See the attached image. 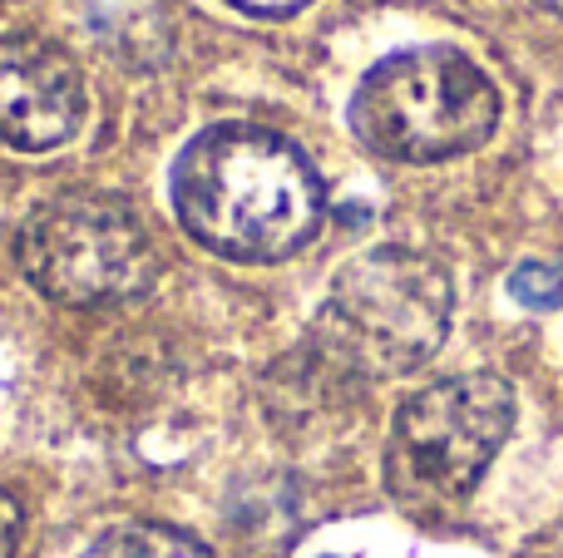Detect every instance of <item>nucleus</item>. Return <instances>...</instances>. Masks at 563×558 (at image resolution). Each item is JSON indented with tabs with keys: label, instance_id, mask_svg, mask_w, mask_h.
Segmentation results:
<instances>
[{
	"label": "nucleus",
	"instance_id": "obj_2",
	"mask_svg": "<svg viewBox=\"0 0 563 558\" xmlns=\"http://www.w3.org/2000/svg\"><path fill=\"white\" fill-rule=\"evenodd\" d=\"M455 282L426 253L376 247L336 272L317 316V342L356 376H406L440 351Z\"/></svg>",
	"mask_w": 563,
	"mask_h": 558
},
{
	"label": "nucleus",
	"instance_id": "obj_7",
	"mask_svg": "<svg viewBox=\"0 0 563 558\" xmlns=\"http://www.w3.org/2000/svg\"><path fill=\"white\" fill-rule=\"evenodd\" d=\"M85 558H213V554L184 529H168V524L154 520H129L99 534L85 549Z\"/></svg>",
	"mask_w": 563,
	"mask_h": 558
},
{
	"label": "nucleus",
	"instance_id": "obj_10",
	"mask_svg": "<svg viewBox=\"0 0 563 558\" xmlns=\"http://www.w3.org/2000/svg\"><path fill=\"white\" fill-rule=\"evenodd\" d=\"M233 10H247V15H267V20H277V15H291V10H301L307 0H228Z\"/></svg>",
	"mask_w": 563,
	"mask_h": 558
},
{
	"label": "nucleus",
	"instance_id": "obj_8",
	"mask_svg": "<svg viewBox=\"0 0 563 558\" xmlns=\"http://www.w3.org/2000/svg\"><path fill=\"white\" fill-rule=\"evenodd\" d=\"M509 292L529 312H554V306H563V263H544V257L539 263H519L509 272Z\"/></svg>",
	"mask_w": 563,
	"mask_h": 558
},
{
	"label": "nucleus",
	"instance_id": "obj_6",
	"mask_svg": "<svg viewBox=\"0 0 563 558\" xmlns=\"http://www.w3.org/2000/svg\"><path fill=\"white\" fill-rule=\"evenodd\" d=\"M85 119V75L45 35H0V138L20 154H49Z\"/></svg>",
	"mask_w": 563,
	"mask_h": 558
},
{
	"label": "nucleus",
	"instance_id": "obj_1",
	"mask_svg": "<svg viewBox=\"0 0 563 558\" xmlns=\"http://www.w3.org/2000/svg\"><path fill=\"white\" fill-rule=\"evenodd\" d=\"M174 213L228 263H282L321 233L327 193L291 138L257 124H213L174 164Z\"/></svg>",
	"mask_w": 563,
	"mask_h": 558
},
{
	"label": "nucleus",
	"instance_id": "obj_5",
	"mask_svg": "<svg viewBox=\"0 0 563 558\" xmlns=\"http://www.w3.org/2000/svg\"><path fill=\"white\" fill-rule=\"evenodd\" d=\"M509 425H515V391L489 371H465L416 391L390 425V494L420 514L460 504L509 440Z\"/></svg>",
	"mask_w": 563,
	"mask_h": 558
},
{
	"label": "nucleus",
	"instance_id": "obj_11",
	"mask_svg": "<svg viewBox=\"0 0 563 558\" xmlns=\"http://www.w3.org/2000/svg\"><path fill=\"white\" fill-rule=\"evenodd\" d=\"M539 5H549V10H554V15H563V0H539Z\"/></svg>",
	"mask_w": 563,
	"mask_h": 558
},
{
	"label": "nucleus",
	"instance_id": "obj_3",
	"mask_svg": "<svg viewBox=\"0 0 563 558\" xmlns=\"http://www.w3.org/2000/svg\"><path fill=\"white\" fill-rule=\"evenodd\" d=\"M499 89L470 55L445 45L380 59L351 94V129L380 158L440 164L495 134Z\"/></svg>",
	"mask_w": 563,
	"mask_h": 558
},
{
	"label": "nucleus",
	"instance_id": "obj_9",
	"mask_svg": "<svg viewBox=\"0 0 563 558\" xmlns=\"http://www.w3.org/2000/svg\"><path fill=\"white\" fill-rule=\"evenodd\" d=\"M20 544V504L0 490V558H10Z\"/></svg>",
	"mask_w": 563,
	"mask_h": 558
},
{
	"label": "nucleus",
	"instance_id": "obj_4",
	"mask_svg": "<svg viewBox=\"0 0 563 558\" xmlns=\"http://www.w3.org/2000/svg\"><path fill=\"white\" fill-rule=\"evenodd\" d=\"M20 272L59 306L134 302L158 277V247L114 193L65 188L30 208L15 237Z\"/></svg>",
	"mask_w": 563,
	"mask_h": 558
}]
</instances>
